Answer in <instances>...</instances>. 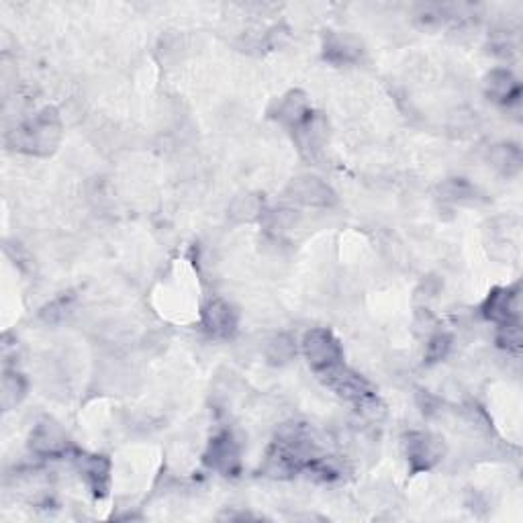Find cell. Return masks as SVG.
I'll list each match as a JSON object with an SVG mask.
<instances>
[{
	"label": "cell",
	"instance_id": "6da1fadb",
	"mask_svg": "<svg viewBox=\"0 0 523 523\" xmlns=\"http://www.w3.org/2000/svg\"><path fill=\"white\" fill-rule=\"evenodd\" d=\"M59 137H62V125L54 109H43L25 121L13 133V146L19 152L46 155L54 152Z\"/></svg>",
	"mask_w": 523,
	"mask_h": 523
},
{
	"label": "cell",
	"instance_id": "5bb4252c",
	"mask_svg": "<svg viewBox=\"0 0 523 523\" xmlns=\"http://www.w3.org/2000/svg\"><path fill=\"white\" fill-rule=\"evenodd\" d=\"M492 162L495 166L503 172V174H515L521 166V152L518 146H499L495 152H492Z\"/></svg>",
	"mask_w": 523,
	"mask_h": 523
},
{
	"label": "cell",
	"instance_id": "4fadbf2b",
	"mask_svg": "<svg viewBox=\"0 0 523 523\" xmlns=\"http://www.w3.org/2000/svg\"><path fill=\"white\" fill-rule=\"evenodd\" d=\"M31 448L37 454L56 456L66 450V438L62 436V431H59L58 425L46 421L35 430L31 438Z\"/></svg>",
	"mask_w": 523,
	"mask_h": 523
},
{
	"label": "cell",
	"instance_id": "7a4b0ae2",
	"mask_svg": "<svg viewBox=\"0 0 523 523\" xmlns=\"http://www.w3.org/2000/svg\"><path fill=\"white\" fill-rule=\"evenodd\" d=\"M301 348L311 370L317 377H324L343 364V350L340 340L330 330H324V327H315V330L305 333Z\"/></svg>",
	"mask_w": 523,
	"mask_h": 523
},
{
	"label": "cell",
	"instance_id": "8fae6325",
	"mask_svg": "<svg viewBox=\"0 0 523 523\" xmlns=\"http://www.w3.org/2000/svg\"><path fill=\"white\" fill-rule=\"evenodd\" d=\"M484 88H487L489 99L499 104L515 102L521 94L519 82L507 70H492L487 76V82H484Z\"/></svg>",
	"mask_w": 523,
	"mask_h": 523
},
{
	"label": "cell",
	"instance_id": "9c48e42d",
	"mask_svg": "<svg viewBox=\"0 0 523 523\" xmlns=\"http://www.w3.org/2000/svg\"><path fill=\"white\" fill-rule=\"evenodd\" d=\"M483 313L484 317L501 325L518 321V293L511 288H495L484 303Z\"/></svg>",
	"mask_w": 523,
	"mask_h": 523
},
{
	"label": "cell",
	"instance_id": "7c38bea8",
	"mask_svg": "<svg viewBox=\"0 0 523 523\" xmlns=\"http://www.w3.org/2000/svg\"><path fill=\"white\" fill-rule=\"evenodd\" d=\"M325 58L335 64H348L360 58V43L352 35L330 33L325 37Z\"/></svg>",
	"mask_w": 523,
	"mask_h": 523
},
{
	"label": "cell",
	"instance_id": "52a82bcc",
	"mask_svg": "<svg viewBox=\"0 0 523 523\" xmlns=\"http://www.w3.org/2000/svg\"><path fill=\"white\" fill-rule=\"evenodd\" d=\"M203 325L217 338H229L237 330V313L223 298H213L203 309Z\"/></svg>",
	"mask_w": 523,
	"mask_h": 523
},
{
	"label": "cell",
	"instance_id": "9a60e30c",
	"mask_svg": "<svg viewBox=\"0 0 523 523\" xmlns=\"http://www.w3.org/2000/svg\"><path fill=\"white\" fill-rule=\"evenodd\" d=\"M25 394V380L19 375H13V372H6L3 378V403L6 409H11L13 405L23 399Z\"/></svg>",
	"mask_w": 523,
	"mask_h": 523
},
{
	"label": "cell",
	"instance_id": "277c9868",
	"mask_svg": "<svg viewBox=\"0 0 523 523\" xmlns=\"http://www.w3.org/2000/svg\"><path fill=\"white\" fill-rule=\"evenodd\" d=\"M444 456V446L431 433H411L407 438V460L413 473L430 470Z\"/></svg>",
	"mask_w": 523,
	"mask_h": 523
},
{
	"label": "cell",
	"instance_id": "ba28073f",
	"mask_svg": "<svg viewBox=\"0 0 523 523\" xmlns=\"http://www.w3.org/2000/svg\"><path fill=\"white\" fill-rule=\"evenodd\" d=\"M311 115H313V111H311L307 96H305L301 91H293L287 96H282V99L279 101V107H276L274 117L279 119L282 125H287L288 129L297 131Z\"/></svg>",
	"mask_w": 523,
	"mask_h": 523
},
{
	"label": "cell",
	"instance_id": "3957f363",
	"mask_svg": "<svg viewBox=\"0 0 523 523\" xmlns=\"http://www.w3.org/2000/svg\"><path fill=\"white\" fill-rule=\"evenodd\" d=\"M319 378L324 380L335 394H340L341 399L354 403L358 409L366 411L377 405V394L368 385V380H364L360 375H356V372L346 368V364L338 366V368H333L332 372H327V375Z\"/></svg>",
	"mask_w": 523,
	"mask_h": 523
},
{
	"label": "cell",
	"instance_id": "8992f818",
	"mask_svg": "<svg viewBox=\"0 0 523 523\" xmlns=\"http://www.w3.org/2000/svg\"><path fill=\"white\" fill-rule=\"evenodd\" d=\"M288 197L309 207H332L335 203V192L315 176H303L293 181L288 186Z\"/></svg>",
	"mask_w": 523,
	"mask_h": 523
},
{
	"label": "cell",
	"instance_id": "30bf717a",
	"mask_svg": "<svg viewBox=\"0 0 523 523\" xmlns=\"http://www.w3.org/2000/svg\"><path fill=\"white\" fill-rule=\"evenodd\" d=\"M78 468L96 497L107 495L111 462L104 456H80Z\"/></svg>",
	"mask_w": 523,
	"mask_h": 523
},
{
	"label": "cell",
	"instance_id": "5b68a950",
	"mask_svg": "<svg viewBox=\"0 0 523 523\" xmlns=\"http://www.w3.org/2000/svg\"><path fill=\"white\" fill-rule=\"evenodd\" d=\"M205 462L211 468L219 470L223 474L235 476L239 470V450L234 436L229 431H223L219 436L211 439V444L207 448Z\"/></svg>",
	"mask_w": 523,
	"mask_h": 523
},
{
	"label": "cell",
	"instance_id": "2e32d148",
	"mask_svg": "<svg viewBox=\"0 0 523 523\" xmlns=\"http://www.w3.org/2000/svg\"><path fill=\"white\" fill-rule=\"evenodd\" d=\"M450 335L446 333H436L428 343V360L430 362H438L442 360V358L448 354V350H450Z\"/></svg>",
	"mask_w": 523,
	"mask_h": 523
}]
</instances>
